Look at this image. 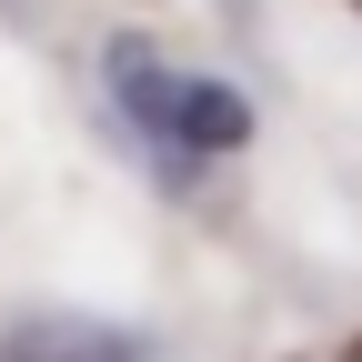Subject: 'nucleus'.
Wrapping results in <instances>:
<instances>
[{
  "mask_svg": "<svg viewBox=\"0 0 362 362\" xmlns=\"http://www.w3.org/2000/svg\"><path fill=\"white\" fill-rule=\"evenodd\" d=\"M111 90H121V111L141 121V131H171V90H181V81H171V71H161L131 30L111 40Z\"/></svg>",
  "mask_w": 362,
  "mask_h": 362,
  "instance_id": "nucleus-2",
  "label": "nucleus"
},
{
  "mask_svg": "<svg viewBox=\"0 0 362 362\" xmlns=\"http://www.w3.org/2000/svg\"><path fill=\"white\" fill-rule=\"evenodd\" d=\"M161 141H181V151H242L252 141V101H242V90L232 81H181L171 90V131H161Z\"/></svg>",
  "mask_w": 362,
  "mask_h": 362,
  "instance_id": "nucleus-1",
  "label": "nucleus"
}]
</instances>
